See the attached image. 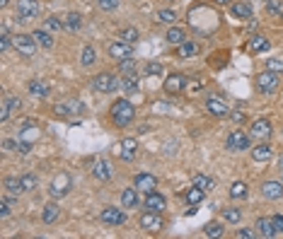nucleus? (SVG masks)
<instances>
[{
	"label": "nucleus",
	"instance_id": "f257e3e1",
	"mask_svg": "<svg viewBox=\"0 0 283 239\" xmlns=\"http://www.w3.org/2000/svg\"><path fill=\"white\" fill-rule=\"evenodd\" d=\"M133 116H136V109H133V104H131L129 99H116L111 104V121H114V126L126 128L133 121Z\"/></svg>",
	"mask_w": 283,
	"mask_h": 239
},
{
	"label": "nucleus",
	"instance_id": "f03ea898",
	"mask_svg": "<svg viewBox=\"0 0 283 239\" xmlns=\"http://www.w3.org/2000/svg\"><path fill=\"white\" fill-rule=\"evenodd\" d=\"M70 188H73V179H70V174L61 172V174H56V179L51 181V186H49V196L58 201V198H63V196L70 194Z\"/></svg>",
	"mask_w": 283,
	"mask_h": 239
},
{
	"label": "nucleus",
	"instance_id": "7ed1b4c3",
	"mask_svg": "<svg viewBox=\"0 0 283 239\" xmlns=\"http://www.w3.org/2000/svg\"><path fill=\"white\" fill-rule=\"evenodd\" d=\"M12 46L24 58H32L36 54V39H34V34H15L12 36Z\"/></svg>",
	"mask_w": 283,
	"mask_h": 239
},
{
	"label": "nucleus",
	"instance_id": "20e7f679",
	"mask_svg": "<svg viewBox=\"0 0 283 239\" xmlns=\"http://www.w3.org/2000/svg\"><path fill=\"white\" fill-rule=\"evenodd\" d=\"M92 87H95V92H102V94H107V92H114L116 87H121V82H119V77L114 75V73L104 70V73H99V75L95 77Z\"/></svg>",
	"mask_w": 283,
	"mask_h": 239
},
{
	"label": "nucleus",
	"instance_id": "39448f33",
	"mask_svg": "<svg viewBox=\"0 0 283 239\" xmlns=\"http://www.w3.org/2000/svg\"><path fill=\"white\" fill-rule=\"evenodd\" d=\"M278 89V75L271 73V70H264L257 75V92L259 94H271Z\"/></svg>",
	"mask_w": 283,
	"mask_h": 239
},
{
	"label": "nucleus",
	"instance_id": "423d86ee",
	"mask_svg": "<svg viewBox=\"0 0 283 239\" xmlns=\"http://www.w3.org/2000/svg\"><path fill=\"white\" fill-rule=\"evenodd\" d=\"M39 12H42L39 0H17V15H20V22L39 17Z\"/></svg>",
	"mask_w": 283,
	"mask_h": 239
},
{
	"label": "nucleus",
	"instance_id": "0eeeda50",
	"mask_svg": "<svg viewBox=\"0 0 283 239\" xmlns=\"http://www.w3.org/2000/svg\"><path fill=\"white\" fill-rule=\"evenodd\" d=\"M184 87H186L184 73H170L163 82V89L167 94H179V92H184Z\"/></svg>",
	"mask_w": 283,
	"mask_h": 239
},
{
	"label": "nucleus",
	"instance_id": "6e6552de",
	"mask_svg": "<svg viewBox=\"0 0 283 239\" xmlns=\"http://www.w3.org/2000/svg\"><path fill=\"white\" fill-rule=\"evenodd\" d=\"M141 229L145 232H160L163 229V213H155V210H148L141 215Z\"/></svg>",
	"mask_w": 283,
	"mask_h": 239
},
{
	"label": "nucleus",
	"instance_id": "1a4fd4ad",
	"mask_svg": "<svg viewBox=\"0 0 283 239\" xmlns=\"http://www.w3.org/2000/svg\"><path fill=\"white\" fill-rule=\"evenodd\" d=\"M250 138L252 135H247V133H242V130H232L230 133V138L225 140V148H228L230 152H242L250 148Z\"/></svg>",
	"mask_w": 283,
	"mask_h": 239
},
{
	"label": "nucleus",
	"instance_id": "9d476101",
	"mask_svg": "<svg viewBox=\"0 0 283 239\" xmlns=\"http://www.w3.org/2000/svg\"><path fill=\"white\" fill-rule=\"evenodd\" d=\"M107 54H109V58H114V61H126V58H133V49H131V43H126V41H114V43H109Z\"/></svg>",
	"mask_w": 283,
	"mask_h": 239
},
{
	"label": "nucleus",
	"instance_id": "9b49d317",
	"mask_svg": "<svg viewBox=\"0 0 283 239\" xmlns=\"http://www.w3.org/2000/svg\"><path fill=\"white\" fill-rule=\"evenodd\" d=\"M206 111L211 114V116H216V119H225V116H230L228 104H225L223 99H218V97L206 99Z\"/></svg>",
	"mask_w": 283,
	"mask_h": 239
},
{
	"label": "nucleus",
	"instance_id": "f8f14e48",
	"mask_svg": "<svg viewBox=\"0 0 283 239\" xmlns=\"http://www.w3.org/2000/svg\"><path fill=\"white\" fill-rule=\"evenodd\" d=\"M271 133H273V126L266 119H257L250 126V135H252V138H259V140H264V138H271Z\"/></svg>",
	"mask_w": 283,
	"mask_h": 239
},
{
	"label": "nucleus",
	"instance_id": "ddd939ff",
	"mask_svg": "<svg viewBox=\"0 0 283 239\" xmlns=\"http://www.w3.org/2000/svg\"><path fill=\"white\" fill-rule=\"evenodd\" d=\"M92 176L99 179V181H109L114 176V169H111V164L107 160H95V164H92Z\"/></svg>",
	"mask_w": 283,
	"mask_h": 239
},
{
	"label": "nucleus",
	"instance_id": "4468645a",
	"mask_svg": "<svg viewBox=\"0 0 283 239\" xmlns=\"http://www.w3.org/2000/svg\"><path fill=\"white\" fill-rule=\"evenodd\" d=\"M102 222L104 225H124L126 222V215H124V210H119V208H104L102 210Z\"/></svg>",
	"mask_w": 283,
	"mask_h": 239
},
{
	"label": "nucleus",
	"instance_id": "2eb2a0df",
	"mask_svg": "<svg viewBox=\"0 0 283 239\" xmlns=\"http://www.w3.org/2000/svg\"><path fill=\"white\" fill-rule=\"evenodd\" d=\"M254 229H257V237H261V239H271L273 234H278L276 227H273L271 217H259V220H257V225H254Z\"/></svg>",
	"mask_w": 283,
	"mask_h": 239
},
{
	"label": "nucleus",
	"instance_id": "dca6fc26",
	"mask_svg": "<svg viewBox=\"0 0 283 239\" xmlns=\"http://www.w3.org/2000/svg\"><path fill=\"white\" fill-rule=\"evenodd\" d=\"M261 194L269 201H278L283 198V181H264L261 184Z\"/></svg>",
	"mask_w": 283,
	"mask_h": 239
},
{
	"label": "nucleus",
	"instance_id": "f3484780",
	"mask_svg": "<svg viewBox=\"0 0 283 239\" xmlns=\"http://www.w3.org/2000/svg\"><path fill=\"white\" fill-rule=\"evenodd\" d=\"M247 49H250V54H264V51L271 49V43H269V39H266L264 34H252Z\"/></svg>",
	"mask_w": 283,
	"mask_h": 239
},
{
	"label": "nucleus",
	"instance_id": "a211bd4d",
	"mask_svg": "<svg viewBox=\"0 0 283 239\" xmlns=\"http://www.w3.org/2000/svg\"><path fill=\"white\" fill-rule=\"evenodd\" d=\"M145 208L148 210H155V213H163L165 208H167V201H165L163 194L150 191V194H145Z\"/></svg>",
	"mask_w": 283,
	"mask_h": 239
},
{
	"label": "nucleus",
	"instance_id": "6ab92c4d",
	"mask_svg": "<svg viewBox=\"0 0 283 239\" xmlns=\"http://www.w3.org/2000/svg\"><path fill=\"white\" fill-rule=\"evenodd\" d=\"M133 186H136L141 194H150V191H155V186H157V179H155L152 174H138L136 181H133Z\"/></svg>",
	"mask_w": 283,
	"mask_h": 239
},
{
	"label": "nucleus",
	"instance_id": "aec40b11",
	"mask_svg": "<svg viewBox=\"0 0 283 239\" xmlns=\"http://www.w3.org/2000/svg\"><path fill=\"white\" fill-rule=\"evenodd\" d=\"M3 191L8 196H20V194H24V186H22V179L20 176H5L3 179Z\"/></svg>",
	"mask_w": 283,
	"mask_h": 239
},
{
	"label": "nucleus",
	"instance_id": "412c9836",
	"mask_svg": "<svg viewBox=\"0 0 283 239\" xmlns=\"http://www.w3.org/2000/svg\"><path fill=\"white\" fill-rule=\"evenodd\" d=\"M136 152H138V142L133 140V138H124V140H121V152H119V157L124 160V162H133Z\"/></svg>",
	"mask_w": 283,
	"mask_h": 239
},
{
	"label": "nucleus",
	"instance_id": "4be33fe9",
	"mask_svg": "<svg viewBox=\"0 0 283 239\" xmlns=\"http://www.w3.org/2000/svg\"><path fill=\"white\" fill-rule=\"evenodd\" d=\"M271 155H273L271 145H266V142H259V145L252 148V160H254V162H269Z\"/></svg>",
	"mask_w": 283,
	"mask_h": 239
},
{
	"label": "nucleus",
	"instance_id": "5701e85b",
	"mask_svg": "<svg viewBox=\"0 0 283 239\" xmlns=\"http://www.w3.org/2000/svg\"><path fill=\"white\" fill-rule=\"evenodd\" d=\"M36 138H39V128H36L34 123H29V121H27V123L22 126V130L17 133V140H22V142H29V145H32V142L36 140Z\"/></svg>",
	"mask_w": 283,
	"mask_h": 239
},
{
	"label": "nucleus",
	"instance_id": "b1692460",
	"mask_svg": "<svg viewBox=\"0 0 283 239\" xmlns=\"http://www.w3.org/2000/svg\"><path fill=\"white\" fill-rule=\"evenodd\" d=\"M198 49H201V46H198L196 41L186 39L184 43H179V46H177V58H194V56L198 54Z\"/></svg>",
	"mask_w": 283,
	"mask_h": 239
},
{
	"label": "nucleus",
	"instance_id": "393cba45",
	"mask_svg": "<svg viewBox=\"0 0 283 239\" xmlns=\"http://www.w3.org/2000/svg\"><path fill=\"white\" fill-rule=\"evenodd\" d=\"M63 27H65V32H77V29L83 27V15H80V12H65Z\"/></svg>",
	"mask_w": 283,
	"mask_h": 239
},
{
	"label": "nucleus",
	"instance_id": "a878e982",
	"mask_svg": "<svg viewBox=\"0 0 283 239\" xmlns=\"http://www.w3.org/2000/svg\"><path fill=\"white\" fill-rule=\"evenodd\" d=\"M230 12H232V17H237V20H250L252 17V5L250 3L237 0V3H232V5H230Z\"/></svg>",
	"mask_w": 283,
	"mask_h": 239
},
{
	"label": "nucleus",
	"instance_id": "bb28decb",
	"mask_svg": "<svg viewBox=\"0 0 283 239\" xmlns=\"http://www.w3.org/2000/svg\"><path fill=\"white\" fill-rule=\"evenodd\" d=\"M165 39H167V43H172V46H179V43L186 41V32L184 29H179V27H172V24H170V29H167V34H165Z\"/></svg>",
	"mask_w": 283,
	"mask_h": 239
},
{
	"label": "nucleus",
	"instance_id": "cd10ccee",
	"mask_svg": "<svg viewBox=\"0 0 283 239\" xmlns=\"http://www.w3.org/2000/svg\"><path fill=\"white\" fill-rule=\"evenodd\" d=\"M58 217H61V208H58V203H49V206H44L42 220L46 222V225H54Z\"/></svg>",
	"mask_w": 283,
	"mask_h": 239
},
{
	"label": "nucleus",
	"instance_id": "c85d7f7f",
	"mask_svg": "<svg viewBox=\"0 0 283 239\" xmlns=\"http://www.w3.org/2000/svg\"><path fill=\"white\" fill-rule=\"evenodd\" d=\"M138 188L133 191V188H124L121 191V203H124V208H129V210H133V208L138 206Z\"/></svg>",
	"mask_w": 283,
	"mask_h": 239
},
{
	"label": "nucleus",
	"instance_id": "c756f323",
	"mask_svg": "<svg viewBox=\"0 0 283 239\" xmlns=\"http://www.w3.org/2000/svg\"><path fill=\"white\" fill-rule=\"evenodd\" d=\"M44 29H49L51 34H58L63 32V17H58V15H51V17H46V22H44Z\"/></svg>",
	"mask_w": 283,
	"mask_h": 239
},
{
	"label": "nucleus",
	"instance_id": "7c9ffc66",
	"mask_svg": "<svg viewBox=\"0 0 283 239\" xmlns=\"http://www.w3.org/2000/svg\"><path fill=\"white\" fill-rule=\"evenodd\" d=\"M27 89H29L32 97H46V94H49V85L42 82V80H32V82L27 85Z\"/></svg>",
	"mask_w": 283,
	"mask_h": 239
},
{
	"label": "nucleus",
	"instance_id": "2f4dec72",
	"mask_svg": "<svg viewBox=\"0 0 283 239\" xmlns=\"http://www.w3.org/2000/svg\"><path fill=\"white\" fill-rule=\"evenodd\" d=\"M191 186L201 188V191H211V188L216 186V181H213V179H208L206 174H196L194 179H191Z\"/></svg>",
	"mask_w": 283,
	"mask_h": 239
},
{
	"label": "nucleus",
	"instance_id": "473e14b6",
	"mask_svg": "<svg viewBox=\"0 0 283 239\" xmlns=\"http://www.w3.org/2000/svg\"><path fill=\"white\" fill-rule=\"evenodd\" d=\"M121 89H124L126 94H136V92H138V75H124Z\"/></svg>",
	"mask_w": 283,
	"mask_h": 239
},
{
	"label": "nucleus",
	"instance_id": "72a5a7b5",
	"mask_svg": "<svg viewBox=\"0 0 283 239\" xmlns=\"http://www.w3.org/2000/svg\"><path fill=\"white\" fill-rule=\"evenodd\" d=\"M204 196H206V191H201V188L191 186V188L184 194V201L189 203V206H196V203H201V201H204Z\"/></svg>",
	"mask_w": 283,
	"mask_h": 239
},
{
	"label": "nucleus",
	"instance_id": "f704fd0d",
	"mask_svg": "<svg viewBox=\"0 0 283 239\" xmlns=\"http://www.w3.org/2000/svg\"><path fill=\"white\" fill-rule=\"evenodd\" d=\"M34 39H36V43H42L44 49H51L54 46V36H51L49 29H36L34 32Z\"/></svg>",
	"mask_w": 283,
	"mask_h": 239
},
{
	"label": "nucleus",
	"instance_id": "c9c22d12",
	"mask_svg": "<svg viewBox=\"0 0 283 239\" xmlns=\"http://www.w3.org/2000/svg\"><path fill=\"white\" fill-rule=\"evenodd\" d=\"M247 184L245 181H235V184L230 186V198H235V201H242V198H247Z\"/></svg>",
	"mask_w": 283,
	"mask_h": 239
},
{
	"label": "nucleus",
	"instance_id": "e433bc0d",
	"mask_svg": "<svg viewBox=\"0 0 283 239\" xmlns=\"http://www.w3.org/2000/svg\"><path fill=\"white\" fill-rule=\"evenodd\" d=\"M119 36H121V41H126V43H136L141 34H138V29H136V27H124V29L119 32Z\"/></svg>",
	"mask_w": 283,
	"mask_h": 239
},
{
	"label": "nucleus",
	"instance_id": "4c0bfd02",
	"mask_svg": "<svg viewBox=\"0 0 283 239\" xmlns=\"http://www.w3.org/2000/svg\"><path fill=\"white\" fill-rule=\"evenodd\" d=\"M95 61H97V51H95V46H90V43H87L85 49H83V56H80V63H83V65H92Z\"/></svg>",
	"mask_w": 283,
	"mask_h": 239
},
{
	"label": "nucleus",
	"instance_id": "58836bf2",
	"mask_svg": "<svg viewBox=\"0 0 283 239\" xmlns=\"http://www.w3.org/2000/svg\"><path fill=\"white\" fill-rule=\"evenodd\" d=\"M204 234L206 237H223V222H208L204 227Z\"/></svg>",
	"mask_w": 283,
	"mask_h": 239
},
{
	"label": "nucleus",
	"instance_id": "ea45409f",
	"mask_svg": "<svg viewBox=\"0 0 283 239\" xmlns=\"http://www.w3.org/2000/svg\"><path fill=\"white\" fill-rule=\"evenodd\" d=\"M223 220H225V222H230V225H235V222H239V220H242V213H239L237 208H228V210H223Z\"/></svg>",
	"mask_w": 283,
	"mask_h": 239
},
{
	"label": "nucleus",
	"instance_id": "a19ab883",
	"mask_svg": "<svg viewBox=\"0 0 283 239\" xmlns=\"http://www.w3.org/2000/svg\"><path fill=\"white\" fill-rule=\"evenodd\" d=\"M119 70H121V73H126V75H136V58L119 61Z\"/></svg>",
	"mask_w": 283,
	"mask_h": 239
},
{
	"label": "nucleus",
	"instance_id": "79ce46f5",
	"mask_svg": "<svg viewBox=\"0 0 283 239\" xmlns=\"http://www.w3.org/2000/svg\"><path fill=\"white\" fill-rule=\"evenodd\" d=\"M157 22H163V24H174V22H177V12L174 10H160L157 12Z\"/></svg>",
	"mask_w": 283,
	"mask_h": 239
},
{
	"label": "nucleus",
	"instance_id": "37998d69",
	"mask_svg": "<svg viewBox=\"0 0 283 239\" xmlns=\"http://www.w3.org/2000/svg\"><path fill=\"white\" fill-rule=\"evenodd\" d=\"M20 179H22V186H24V191H32V188H36V176H34L32 172L22 174Z\"/></svg>",
	"mask_w": 283,
	"mask_h": 239
},
{
	"label": "nucleus",
	"instance_id": "c03bdc74",
	"mask_svg": "<svg viewBox=\"0 0 283 239\" xmlns=\"http://www.w3.org/2000/svg\"><path fill=\"white\" fill-rule=\"evenodd\" d=\"M10 213H12V201L8 196H3L0 198V217H8Z\"/></svg>",
	"mask_w": 283,
	"mask_h": 239
},
{
	"label": "nucleus",
	"instance_id": "a18cd8bd",
	"mask_svg": "<svg viewBox=\"0 0 283 239\" xmlns=\"http://www.w3.org/2000/svg\"><path fill=\"white\" fill-rule=\"evenodd\" d=\"M266 70H271V73H276V75H283V61L269 58V61H266Z\"/></svg>",
	"mask_w": 283,
	"mask_h": 239
},
{
	"label": "nucleus",
	"instance_id": "49530a36",
	"mask_svg": "<svg viewBox=\"0 0 283 239\" xmlns=\"http://www.w3.org/2000/svg\"><path fill=\"white\" fill-rule=\"evenodd\" d=\"M264 5H266V12H271V15H281L283 12L281 0H264Z\"/></svg>",
	"mask_w": 283,
	"mask_h": 239
},
{
	"label": "nucleus",
	"instance_id": "de8ad7c7",
	"mask_svg": "<svg viewBox=\"0 0 283 239\" xmlns=\"http://www.w3.org/2000/svg\"><path fill=\"white\" fill-rule=\"evenodd\" d=\"M10 116H12V111H10V104H8V97H5L3 99V104H0V121H3V123H8Z\"/></svg>",
	"mask_w": 283,
	"mask_h": 239
},
{
	"label": "nucleus",
	"instance_id": "09e8293b",
	"mask_svg": "<svg viewBox=\"0 0 283 239\" xmlns=\"http://www.w3.org/2000/svg\"><path fill=\"white\" fill-rule=\"evenodd\" d=\"M97 5L102 8V10L107 12H114L116 8H119V0H97Z\"/></svg>",
	"mask_w": 283,
	"mask_h": 239
},
{
	"label": "nucleus",
	"instance_id": "8fccbe9b",
	"mask_svg": "<svg viewBox=\"0 0 283 239\" xmlns=\"http://www.w3.org/2000/svg\"><path fill=\"white\" fill-rule=\"evenodd\" d=\"M12 46V39H10V32H0V51L5 54L8 49Z\"/></svg>",
	"mask_w": 283,
	"mask_h": 239
},
{
	"label": "nucleus",
	"instance_id": "3c124183",
	"mask_svg": "<svg viewBox=\"0 0 283 239\" xmlns=\"http://www.w3.org/2000/svg\"><path fill=\"white\" fill-rule=\"evenodd\" d=\"M143 73H145V75H163V65L160 63H148Z\"/></svg>",
	"mask_w": 283,
	"mask_h": 239
},
{
	"label": "nucleus",
	"instance_id": "603ef678",
	"mask_svg": "<svg viewBox=\"0 0 283 239\" xmlns=\"http://www.w3.org/2000/svg\"><path fill=\"white\" fill-rule=\"evenodd\" d=\"M8 104H10V111H12V114H17V111H20V107H22V102L17 97H8Z\"/></svg>",
	"mask_w": 283,
	"mask_h": 239
},
{
	"label": "nucleus",
	"instance_id": "864d4df0",
	"mask_svg": "<svg viewBox=\"0 0 283 239\" xmlns=\"http://www.w3.org/2000/svg\"><path fill=\"white\" fill-rule=\"evenodd\" d=\"M237 237L239 239H254V237H257V229H239Z\"/></svg>",
	"mask_w": 283,
	"mask_h": 239
},
{
	"label": "nucleus",
	"instance_id": "5fc2aeb1",
	"mask_svg": "<svg viewBox=\"0 0 283 239\" xmlns=\"http://www.w3.org/2000/svg\"><path fill=\"white\" fill-rule=\"evenodd\" d=\"M273 220V227H276V232H283V215H271Z\"/></svg>",
	"mask_w": 283,
	"mask_h": 239
},
{
	"label": "nucleus",
	"instance_id": "6e6d98bb",
	"mask_svg": "<svg viewBox=\"0 0 283 239\" xmlns=\"http://www.w3.org/2000/svg\"><path fill=\"white\" fill-rule=\"evenodd\" d=\"M68 109H70V114H80L83 111V104L80 102H68Z\"/></svg>",
	"mask_w": 283,
	"mask_h": 239
},
{
	"label": "nucleus",
	"instance_id": "4d7b16f0",
	"mask_svg": "<svg viewBox=\"0 0 283 239\" xmlns=\"http://www.w3.org/2000/svg\"><path fill=\"white\" fill-rule=\"evenodd\" d=\"M232 119L237 121V123H242V121H245V114H242V111H235V114H232Z\"/></svg>",
	"mask_w": 283,
	"mask_h": 239
},
{
	"label": "nucleus",
	"instance_id": "13d9d810",
	"mask_svg": "<svg viewBox=\"0 0 283 239\" xmlns=\"http://www.w3.org/2000/svg\"><path fill=\"white\" fill-rule=\"evenodd\" d=\"M211 3H216V5H232V0H211Z\"/></svg>",
	"mask_w": 283,
	"mask_h": 239
},
{
	"label": "nucleus",
	"instance_id": "bf43d9fd",
	"mask_svg": "<svg viewBox=\"0 0 283 239\" xmlns=\"http://www.w3.org/2000/svg\"><path fill=\"white\" fill-rule=\"evenodd\" d=\"M8 3H10V0H0V5H3V8H8Z\"/></svg>",
	"mask_w": 283,
	"mask_h": 239
},
{
	"label": "nucleus",
	"instance_id": "052dcab7",
	"mask_svg": "<svg viewBox=\"0 0 283 239\" xmlns=\"http://www.w3.org/2000/svg\"><path fill=\"white\" fill-rule=\"evenodd\" d=\"M281 179H283V172H281Z\"/></svg>",
	"mask_w": 283,
	"mask_h": 239
},
{
	"label": "nucleus",
	"instance_id": "680f3d73",
	"mask_svg": "<svg viewBox=\"0 0 283 239\" xmlns=\"http://www.w3.org/2000/svg\"><path fill=\"white\" fill-rule=\"evenodd\" d=\"M281 17H283V12H281Z\"/></svg>",
	"mask_w": 283,
	"mask_h": 239
}]
</instances>
